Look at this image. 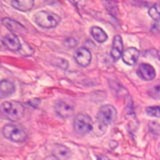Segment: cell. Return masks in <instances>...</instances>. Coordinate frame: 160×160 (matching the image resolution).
<instances>
[{"label":"cell","mask_w":160,"mask_h":160,"mask_svg":"<svg viewBox=\"0 0 160 160\" xmlns=\"http://www.w3.org/2000/svg\"><path fill=\"white\" fill-rule=\"evenodd\" d=\"M150 96L154 99H160V82L156 83L149 90Z\"/></svg>","instance_id":"cell-18"},{"label":"cell","mask_w":160,"mask_h":160,"mask_svg":"<svg viewBox=\"0 0 160 160\" xmlns=\"http://www.w3.org/2000/svg\"><path fill=\"white\" fill-rule=\"evenodd\" d=\"M137 73L142 79L146 80V81H151L156 76V72L153 66L147 63H141L138 66Z\"/></svg>","instance_id":"cell-10"},{"label":"cell","mask_w":160,"mask_h":160,"mask_svg":"<svg viewBox=\"0 0 160 160\" xmlns=\"http://www.w3.org/2000/svg\"><path fill=\"white\" fill-rule=\"evenodd\" d=\"M55 111L62 118H67L69 116H71L72 113L74 112V106L73 104H71L68 101L65 100H59L55 103Z\"/></svg>","instance_id":"cell-7"},{"label":"cell","mask_w":160,"mask_h":160,"mask_svg":"<svg viewBox=\"0 0 160 160\" xmlns=\"http://www.w3.org/2000/svg\"><path fill=\"white\" fill-rule=\"evenodd\" d=\"M14 91H15V86L13 82L9 81V80H2L0 82V96L2 98L12 95Z\"/></svg>","instance_id":"cell-13"},{"label":"cell","mask_w":160,"mask_h":160,"mask_svg":"<svg viewBox=\"0 0 160 160\" xmlns=\"http://www.w3.org/2000/svg\"><path fill=\"white\" fill-rule=\"evenodd\" d=\"M55 65H57V66H59L61 69H67L68 67V62H67V60H65V59H62V58H57L56 59V61H55Z\"/></svg>","instance_id":"cell-20"},{"label":"cell","mask_w":160,"mask_h":160,"mask_svg":"<svg viewBox=\"0 0 160 160\" xmlns=\"http://www.w3.org/2000/svg\"><path fill=\"white\" fill-rule=\"evenodd\" d=\"M73 127L75 132L79 135H85L92 131L93 129V121L89 115L85 113L77 114L74 118Z\"/></svg>","instance_id":"cell-4"},{"label":"cell","mask_w":160,"mask_h":160,"mask_svg":"<svg viewBox=\"0 0 160 160\" xmlns=\"http://www.w3.org/2000/svg\"><path fill=\"white\" fill-rule=\"evenodd\" d=\"M74 59L76 60V62L82 67H86L90 64L92 59V55L90 50L85 47H80L76 49V51L74 53Z\"/></svg>","instance_id":"cell-6"},{"label":"cell","mask_w":160,"mask_h":160,"mask_svg":"<svg viewBox=\"0 0 160 160\" xmlns=\"http://www.w3.org/2000/svg\"><path fill=\"white\" fill-rule=\"evenodd\" d=\"M97 159H98V160H110L108 157L104 156V155H99V156L97 157Z\"/></svg>","instance_id":"cell-21"},{"label":"cell","mask_w":160,"mask_h":160,"mask_svg":"<svg viewBox=\"0 0 160 160\" xmlns=\"http://www.w3.org/2000/svg\"><path fill=\"white\" fill-rule=\"evenodd\" d=\"M2 43L6 48L12 51H19L21 48V42L18 39L17 35L13 33H8L2 38Z\"/></svg>","instance_id":"cell-9"},{"label":"cell","mask_w":160,"mask_h":160,"mask_svg":"<svg viewBox=\"0 0 160 160\" xmlns=\"http://www.w3.org/2000/svg\"><path fill=\"white\" fill-rule=\"evenodd\" d=\"M60 17L57 14L50 11H40L34 15V21L40 27L54 28L60 23Z\"/></svg>","instance_id":"cell-2"},{"label":"cell","mask_w":160,"mask_h":160,"mask_svg":"<svg viewBox=\"0 0 160 160\" xmlns=\"http://www.w3.org/2000/svg\"><path fill=\"white\" fill-rule=\"evenodd\" d=\"M1 111L2 113L12 121L18 120L23 117L25 109L24 106L19 102L16 101H6L1 104Z\"/></svg>","instance_id":"cell-1"},{"label":"cell","mask_w":160,"mask_h":160,"mask_svg":"<svg viewBox=\"0 0 160 160\" xmlns=\"http://www.w3.org/2000/svg\"><path fill=\"white\" fill-rule=\"evenodd\" d=\"M90 32H91L92 37L99 43H103L108 39L106 32H105L102 28H100L98 26L91 27V29H90Z\"/></svg>","instance_id":"cell-15"},{"label":"cell","mask_w":160,"mask_h":160,"mask_svg":"<svg viewBox=\"0 0 160 160\" xmlns=\"http://www.w3.org/2000/svg\"><path fill=\"white\" fill-rule=\"evenodd\" d=\"M117 116V111L112 105H103L100 107L97 113V121L99 124H102L104 126L112 123Z\"/></svg>","instance_id":"cell-5"},{"label":"cell","mask_w":160,"mask_h":160,"mask_svg":"<svg viewBox=\"0 0 160 160\" xmlns=\"http://www.w3.org/2000/svg\"><path fill=\"white\" fill-rule=\"evenodd\" d=\"M139 57V50L135 47H129L124 50L122 54V60L127 65H134Z\"/></svg>","instance_id":"cell-11"},{"label":"cell","mask_w":160,"mask_h":160,"mask_svg":"<svg viewBox=\"0 0 160 160\" xmlns=\"http://www.w3.org/2000/svg\"><path fill=\"white\" fill-rule=\"evenodd\" d=\"M53 153L55 157L60 159H66L70 156V150L63 145H56L53 148Z\"/></svg>","instance_id":"cell-16"},{"label":"cell","mask_w":160,"mask_h":160,"mask_svg":"<svg viewBox=\"0 0 160 160\" xmlns=\"http://www.w3.org/2000/svg\"><path fill=\"white\" fill-rule=\"evenodd\" d=\"M2 133L4 137L11 140L13 142L22 143L27 139L26 131L19 125L16 124H7L2 129Z\"/></svg>","instance_id":"cell-3"},{"label":"cell","mask_w":160,"mask_h":160,"mask_svg":"<svg viewBox=\"0 0 160 160\" xmlns=\"http://www.w3.org/2000/svg\"><path fill=\"white\" fill-rule=\"evenodd\" d=\"M11 5L20 11H28L34 6L33 0H13Z\"/></svg>","instance_id":"cell-14"},{"label":"cell","mask_w":160,"mask_h":160,"mask_svg":"<svg viewBox=\"0 0 160 160\" xmlns=\"http://www.w3.org/2000/svg\"><path fill=\"white\" fill-rule=\"evenodd\" d=\"M123 51V41L121 36L120 35H115L112 42L111 51H110V56H111L112 60L117 61L120 57H122Z\"/></svg>","instance_id":"cell-8"},{"label":"cell","mask_w":160,"mask_h":160,"mask_svg":"<svg viewBox=\"0 0 160 160\" xmlns=\"http://www.w3.org/2000/svg\"><path fill=\"white\" fill-rule=\"evenodd\" d=\"M146 113L149 116L160 117V106H151L146 108Z\"/></svg>","instance_id":"cell-19"},{"label":"cell","mask_w":160,"mask_h":160,"mask_svg":"<svg viewBox=\"0 0 160 160\" xmlns=\"http://www.w3.org/2000/svg\"><path fill=\"white\" fill-rule=\"evenodd\" d=\"M148 13L152 19L156 20V21H160V1L152 5V6L149 8Z\"/></svg>","instance_id":"cell-17"},{"label":"cell","mask_w":160,"mask_h":160,"mask_svg":"<svg viewBox=\"0 0 160 160\" xmlns=\"http://www.w3.org/2000/svg\"><path fill=\"white\" fill-rule=\"evenodd\" d=\"M2 23L5 27H6L8 30H10L11 32H13V34H22L26 31V29L24 28V26H22L19 22L15 21V20L11 19V18H3L2 19Z\"/></svg>","instance_id":"cell-12"}]
</instances>
